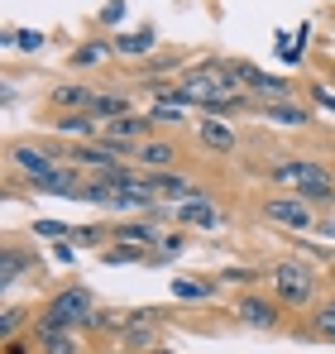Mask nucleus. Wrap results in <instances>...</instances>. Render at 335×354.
Masks as SVG:
<instances>
[{
  "label": "nucleus",
  "mask_w": 335,
  "mask_h": 354,
  "mask_svg": "<svg viewBox=\"0 0 335 354\" xmlns=\"http://www.w3.org/2000/svg\"><path fill=\"white\" fill-rule=\"evenodd\" d=\"M264 177H269L273 187H282V192H292V196L311 201L316 211H335V173L321 163V158L282 153V158H269Z\"/></svg>",
  "instance_id": "1"
},
{
  "label": "nucleus",
  "mask_w": 335,
  "mask_h": 354,
  "mask_svg": "<svg viewBox=\"0 0 335 354\" xmlns=\"http://www.w3.org/2000/svg\"><path fill=\"white\" fill-rule=\"evenodd\" d=\"M264 278H269V292L278 297L287 311H311L316 297H321V273L311 263H302L297 254L292 259H273L264 268Z\"/></svg>",
  "instance_id": "2"
},
{
  "label": "nucleus",
  "mask_w": 335,
  "mask_h": 354,
  "mask_svg": "<svg viewBox=\"0 0 335 354\" xmlns=\"http://www.w3.org/2000/svg\"><path fill=\"white\" fill-rule=\"evenodd\" d=\"M57 163H67V144L62 139H48V144H34V139H10L5 144V173H10V192L24 182H39L48 177Z\"/></svg>",
  "instance_id": "3"
},
{
  "label": "nucleus",
  "mask_w": 335,
  "mask_h": 354,
  "mask_svg": "<svg viewBox=\"0 0 335 354\" xmlns=\"http://www.w3.org/2000/svg\"><path fill=\"white\" fill-rule=\"evenodd\" d=\"M96 311H101V306H96L91 288L67 283V288L48 292V301L39 306V316H34V326H29V330H82Z\"/></svg>",
  "instance_id": "4"
},
{
  "label": "nucleus",
  "mask_w": 335,
  "mask_h": 354,
  "mask_svg": "<svg viewBox=\"0 0 335 354\" xmlns=\"http://www.w3.org/2000/svg\"><path fill=\"white\" fill-rule=\"evenodd\" d=\"M259 216L269 221V225H278V230H292V235H307V230H316V206L311 201H302V196H292V192H269L264 201H259Z\"/></svg>",
  "instance_id": "5"
},
{
  "label": "nucleus",
  "mask_w": 335,
  "mask_h": 354,
  "mask_svg": "<svg viewBox=\"0 0 335 354\" xmlns=\"http://www.w3.org/2000/svg\"><path fill=\"white\" fill-rule=\"evenodd\" d=\"M235 316H239V326H249V330H287V306H282L278 297L269 292H239V301H235Z\"/></svg>",
  "instance_id": "6"
},
{
  "label": "nucleus",
  "mask_w": 335,
  "mask_h": 354,
  "mask_svg": "<svg viewBox=\"0 0 335 354\" xmlns=\"http://www.w3.org/2000/svg\"><path fill=\"white\" fill-rule=\"evenodd\" d=\"M163 321H168L163 306L134 311V316H129V326H125V335H120V350H134V354H154V350H163V345H159V340H163Z\"/></svg>",
  "instance_id": "7"
},
{
  "label": "nucleus",
  "mask_w": 335,
  "mask_h": 354,
  "mask_svg": "<svg viewBox=\"0 0 335 354\" xmlns=\"http://www.w3.org/2000/svg\"><path fill=\"white\" fill-rule=\"evenodd\" d=\"M15 283H44V263H39V254L34 249H24V244H5L0 249V288L10 292Z\"/></svg>",
  "instance_id": "8"
},
{
  "label": "nucleus",
  "mask_w": 335,
  "mask_h": 354,
  "mask_svg": "<svg viewBox=\"0 0 335 354\" xmlns=\"http://www.w3.org/2000/svg\"><path fill=\"white\" fill-rule=\"evenodd\" d=\"M87 168L82 163H57L48 177H39V182H29L24 192L29 196H67V201H82V187H87Z\"/></svg>",
  "instance_id": "9"
},
{
  "label": "nucleus",
  "mask_w": 335,
  "mask_h": 354,
  "mask_svg": "<svg viewBox=\"0 0 335 354\" xmlns=\"http://www.w3.org/2000/svg\"><path fill=\"white\" fill-rule=\"evenodd\" d=\"M129 163H134V168H144V173H168V168H182V144H177V139H168V134H154V139L134 144Z\"/></svg>",
  "instance_id": "10"
},
{
  "label": "nucleus",
  "mask_w": 335,
  "mask_h": 354,
  "mask_svg": "<svg viewBox=\"0 0 335 354\" xmlns=\"http://www.w3.org/2000/svg\"><path fill=\"white\" fill-rule=\"evenodd\" d=\"M172 221H177L182 230H225V225H230L225 206H216L211 196H187L182 206H172Z\"/></svg>",
  "instance_id": "11"
},
{
  "label": "nucleus",
  "mask_w": 335,
  "mask_h": 354,
  "mask_svg": "<svg viewBox=\"0 0 335 354\" xmlns=\"http://www.w3.org/2000/svg\"><path fill=\"white\" fill-rule=\"evenodd\" d=\"M192 134H197V144L206 149V153H216V158H230V153H239V129L221 115H201L192 124Z\"/></svg>",
  "instance_id": "12"
},
{
  "label": "nucleus",
  "mask_w": 335,
  "mask_h": 354,
  "mask_svg": "<svg viewBox=\"0 0 335 354\" xmlns=\"http://www.w3.org/2000/svg\"><path fill=\"white\" fill-rule=\"evenodd\" d=\"M159 225H163L159 216H125V221H111V244H134V249H149V254H154V244L163 239Z\"/></svg>",
  "instance_id": "13"
},
{
  "label": "nucleus",
  "mask_w": 335,
  "mask_h": 354,
  "mask_svg": "<svg viewBox=\"0 0 335 354\" xmlns=\"http://www.w3.org/2000/svg\"><path fill=\"white\" fill-rule=\"evenodd\" d=\"M91 101H96V86H87V82H57V86H48V115H77V111L91 115Z\"/></svg>",
  "instance_id": "14"
},
{
  "label": "nucleus",
  "mask_w": 335,
  "mask_h": 354,
  "mask_svg": "<svg viewBox=\"0 0 335 354\" xmlns=\"http://www.w3.org/2000/svg\"><path fill=\"white\" fill-rule=\"evenodd\" d=\"M48 129H53L62 144H87V139H101V120L77 111V115H48Z\"/></svg>",
  "instance_id": "15"
},
{
  "label": "nucleus",
  "mask_w": 335,
  "mask_h": 354,
  "mask_svg": "<svg viewBox=\"0 0 335 354\" xmlns=\"http://www.w3.org/2000/svg\"><path fill=\"white\" fill-rule=\"evenodd\" d=\"M292 335H302V340H321V345H335V297H331V301H316V306L307 311V321H302V326H292Z\"/></svg>",
  "instance_id": "16"
},
{
  "label": "nucleus",
  "mask_w": 335,
  "mask_h": 354,
  "mask_svg": "<svg viewBox=\"0 0 335 354\" xmlns=\"http://www.w3.org/2000/svg\"><path fill=\"white\" fill-rule=\"evenodd\" d=\"M115 58H154L159 53V34L144 24V29H129V34H115L111 39Z\"/></svg>",
  "instance_id": "17"
},
{
  "label": "nucleus",
  "mask_w": 335,
  "mask_h": 354,
  "mask_svg": "<svg viewBox=\"0 0 335 354\" xmlns=\"http://www.w3.org/2000/svg\"><path fill=\"white\" fill-rule=\"evenodd\" d=\"M39 354H82V330H29Z\"/></svg>",
  "instance_id": "18"
},
{
  "label": "nucleus",
  "mask_w": 335,
  "mask_h": 354,
  "mask_svg": "<svg viewBox=\"0 0 335 354\" xmlns=\"http://www.w3.org/2000/svg\"><path fill=\"white\" fill-rule=\"evenodd\" d=\"M259 115L269 124H287V129H307L311 124V111L302 101H273V106H259Z\"/></svg>",
  "instance_id": "19"
},
{
  "label": "nucleus",
  "mask_w": 335,
  "mask_h": 354,
  "mask_svg": "<svg viewBox=\"0 0 335 354\" xmlns=\"http://www.w3.org/2000/svg\"><path fill=\"white\" fill-rule=\"evenodd\" d=\"M111 53H115L111 44H101V39H87V44H77V48L67 53V67H72V72H87V67H101V62L111 58Z\"/></svg>",
  "instance_id": "20"
},
{
  "label": "nucleus",
  "mask_w": 335,
  "mask_h": 354,
  "mask_svg": "<svg viewBox=\"0 0 335 354\" xmlns=\"http://www.w3.org/2000/svg\"><path fill=\"white\" fill-rule=\"evenodd\" d=\"M91 115L101 120V124H111V120L129 115V91H101V86H96V101H91Z\"/></svg>",
  "instance_id": "21"
},
{
  "label": "nucleus",
  "mask_w": 335,
  "mask_h": 354,
  "mask_svg": "<svg viewBox=\"0 0 335 354\" xmlns=\"http://www.w3.org/2000/svg\"><path fill=\"white\" fill-rule=\"evenodd\" d=\"M216 278H172V297L177 301H206V297H216Z\"/></svg>",
  "instance_id": "22"
},
{
  "label": "nucleus",
  "mask_w": 335,
  "mask_h": 354,
  "mask_svg": "<svg viewBox=\"0 0 335 354\" xmlns=\"http://www.w3.org/2000/svg\"><path fill=\"white\" fill-rule=\"evenodd\" d=\"M187 244H192V235H187L182 225H177V230H168V235L159 239V244H154V254H149V263H172V259H177V254H182Z\"/></svg>",
  "instance_id": "23"
},
{
  "label": "nucleus",
  "mask_w": 335,
  "mask_h": 354,
  "mask_svg": "<svg viewBox=\"0 0 335 354\" xmlns=\"http://www.w3.org/2000/svg\"><path fill=\"white\" fill-rule=\"evenodd\" d=\"M101 263L120 268V263H149V249H134V244H106L101 249Z\"/></svg>",
  "instance_id": "24"
},
{
  "label": "nucleus",
  "mask_w": 335,
  "mask_h": 354,
  "mask_svg": "<svg viewBox=\"0 0 335 354\" xmlns=\"http://www.w3.org/2000/svg\"><path fill=\"white\" fill-rule=\"evenodd\" d=\"M24 326H34V316H29L24 306H5V311H0V340H19Z\"/></svg>",
  "instance_id": "25"
},
{
  "label": "nucleus",
  "mask_w": 335,
  "mask_h": 354,
  "mask_svg": "<svg viewBox=\"0 0 335 354\" xmlns=\"http://www.w3.org/2000/svg\"><path fill=\"white\" fill-rule=\"evenodd\" d=\"M197 106H182V101H149V115L159 120V124H187Z\"/></svg>",
  "instance_id": "26"
},
{
  "label": "nucleus",
  "mask_w": 335,
  "mask_h": 354,
  "mask_svg": "<svg viewBox=\"0 0 335 354\" xmlns=\"http://www.w3.org/2000/svg\"><path fill=\"white\" fill-rule=\"evenodd\" d=\"M106 239H111V225H72V244L77 249H106Z\"/></svg>",
  "instance_id": "27"
},
{
  "label": "nucleus",
  "mask_w": 335,
  "mask_h": 354,
  "mask_svg": "<svg viewBox=\"0 0 335 354\" xmlns=\"http://www.w3.org/2000/svg\"><path fill=\"white\" fill-rule=\"evenodd\" d=\"M29 235L34 239H72V225H67V221H34V225H29Z\"/></svg>",
  "instance_id": "28"
},
{
  "label": "nucleus",
  "mask_w": 335,
  "mask_h": 354,
  "mask_svg": "<svg viewBox=\"0 0 335 354\" xmlns=\"http://www.w3.org/2000/svg\"><path fill=\"white\" fill-rule=\"evenodd\" d=\"M172 67H187V58L182 53H154L149 58V77H168Z\"/></svg>",
  "instance_id": "29"
},
{
  "label": "nucleus",
  "mask_w": 335,
  "mask_h": 354,
  "mask_svg": "<svg viewBox=\"0 0 335 354\" xmlns=\"http://www.w3.org/2000/svg\"><path fill=\"white\" fill-rule=\"evenodd\" d=\"M125 10H129L125 0H106V5L96 10V19H101L106 29H120V24H125Z\"/></svg>",
  "instance_id": "30"
},
{
  "label": "nucleus",
  "mask_w": 335,
  "mask_h": 354,
  "mask_svg": "<svg viewBox=\"0 0 335 354\" xmlns=\"http://www.w3.org/2000/svg\"><path fill=\"white\" fill-rule=\"evenodd\" d=\"M15 48H19V53H39V48H44V34H39V29H19Z\"/></svg>",
  "instance_id": "31"
},
{
  "label": "nucleus",
  "mask_w": 335,
  "mask_h": 354,
  "mask_svg": "<svg viewBox=\"0 0 335 354\" xmlns=\"http://www.w3.org/2000/svg\"><path fill=\"white\" fill-rule=\"evenodd\" d=\"M311 101H316V106H321L326 115H335V96L326 91V82H311Z\"/></svg>",
  "instance_id": "32"
},
{
  "label": "nucleus",
  "mask_w": 335,
  "mask_h": 354,
  "mask_svg": "<svg viewBox=\"0 0 335 354\" xmlns=\"http://www.w3.org/2000/svg\"><path fill=\"white\" fill-rule=\"evenodd\" d=\"M53 259H57V263H72V259H77V244L57 239V244H53Z\"/></svg>",
  "instance_id": "33"
},
{
  "label": "nucleus",
  "mask_w": 335,
  "mask_h": 354,
  "mask_svg": "<svg viewBox=\"0 0 335 354\" xmlns=\"http://www.w3.org/2000/svg\"><path fill=\"white\" fill-rule=\"evenodd\" d=\"M316 230H321V235H331V239H335V216H331V221H316Z\"/></svg>",
  "instance_id": "34"
},
{
  "label": "nucleus",
  "mask_w": 335,
  "mask_h": 354,
  "mask_svg": "<svg viewBox=\"0 0 335 354\" xmlns=\"http://www.w3.org/2000/svg\"><path fill=\"white\" fill-rule=\"evenodd\" d=\"M106 354H134V350H106Z\"/></svg>",
  "instance_id": "35"
},
{
  "label": "nucleus",
  "mask_w": 335,
  "mask_h": 354,
  "mask_svg": "<svg viewBox=\"0 0 335 354\" xmlns=\"http://www.w3.org/2000/svg\"><path fill=\"white\" fill-rule=\"evenodd\" d=\"M154 354H172V350H154Z\"/></svg>",
  "instance_id": "36"
},
{
  "label": "nucleus",
  "mask_w": 335,
  "mask_h": 354,
  "mask_svg": "<svg viewBox=\"0 0 335 354\" xmlns=\"http://www.w3.org/2000/svg\"><path fill=\"white\" fill-rule=\"evenodd\" d=\"M331 278H335V263H331Z\"/></svg>",
  "instance_id": "37"
},
{
  "label": "nucleus",
  "mask_w": 335,
  "mask_h": 354,
  "mask_svg": "<svg viewBox=\"0 0 335 354\" xmlns=\"http://www.w3.org/2000/svg\"><path fill=\"white\" fill-rule=\"evenodd\" d=\"M331 77H335V67H331Z\"/></svg>",
  "instance_id": "38"
},
{
  "label": "nucleus",
  "mask_w": 335,
  "mask_h": 354,
  "mask_svg": "<svg viewBox=\"0 0 335 354\" xmlns=\"http://www.w3.org/2000/svg\"><path fill=\"white\" fill-rule=\"evenodd\" d=\"M331 297H335V292H331Z\"/></svg>",
  "instance_id": "39"
}]
</instances>
